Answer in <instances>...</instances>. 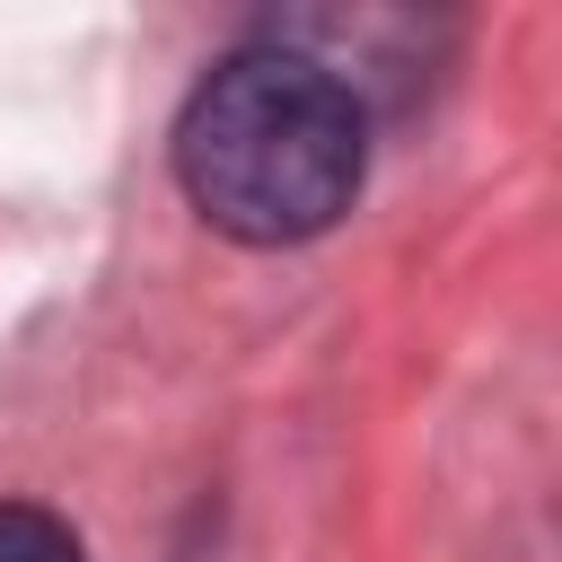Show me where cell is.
Instances as JSON below:
<instances>
[{"instance_id": "1", "label": "cell", "mask_w": 562, "mask_h": 562, "mask_svg": "<svg viewBox=\"0 0 562 562\" xmlns=\"http://www.w3.org/2000/svg\"><path fill=\"white\" fill-rule=\"evenodd\" d=\"M369 176V97L307 44L263 35L202 70L176 114V184L237 246L325 237Z\"/></svg>"}, {"instance_id": "2", "label": "cell", "mask_w": 562, "mask_h": 562, "mask_svg": "<svg viewBox=\"0 0 562 562\" xmlns=\"http://www.w3.org/2000/svg\"><path fill=\"white\" fill-rule=\"evenodd\" d=\"M0 562H88V553H79V536H70L53 509L0 501Z\"/></svg>"}]
</instances>
